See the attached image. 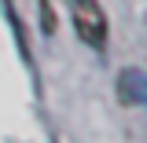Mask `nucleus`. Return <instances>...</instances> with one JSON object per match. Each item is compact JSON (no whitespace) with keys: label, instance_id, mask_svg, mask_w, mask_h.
<instances>
[{"label":"nucleus","instance_id":"nucleus-1","mask_svg":"<svg viewBox=\"0 0 147 143\" xmlns=\"http://www.w3.org/2000/svg\"><path fill=\"white\" fill-rule=\"evenodd\" d=\"M70 18H74L77 37H81L88 48H96V52L107 48L110 26H107V15H103L99 0H70Z\"/></svg>","mask_w":147,"mask_h":143},{"label":"nucleus","instance_id":"nucleus-3","mask_svg":"<svg viewBox=\"0 0 147 143\" xmlns=\"http://www.w3.org/2000/svg\"><path fill=\"white\" fill-rule=\"evenodd\" d=\"M37 4H40V26H44V33H55V15L48 7V0H37Z\"/></svg>","mask_w":147,"mask_h":143},{"label":"nucleus","instance_id":"nucleus-2","mask_svg":"<svg viewBox=\"0 0 147 143\" xmlns=\"http://www.w3.org/2000/svg\"><path fill=\"white\" fill-rule=\"evenodd\" d=\"M118 92H125L121 95V103L125 107H140L147 99V73H140V70H121V81H118Z\"/></svg>","mask_w":147,"mask_h":143}]
</instances>
